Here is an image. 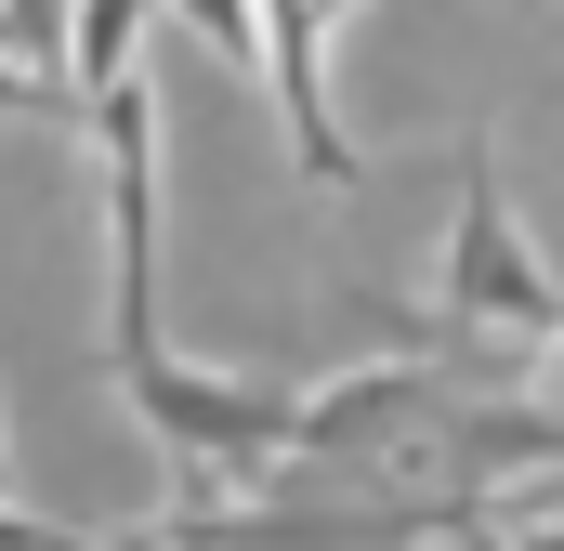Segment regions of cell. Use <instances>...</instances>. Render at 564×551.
I'll return each mask as SVG.
<instances>
[{
    "label": "cell",
    "mask_w": 564,
    "mask_h": 551,
    "mask_svg": "<svg viewBox=\"0 0 564 551\" xmlns=\"http://www.w3.org/2000/svg\"><path fill=\"white\" fill-rule=\"evenodd\" d=\"M0 119H53V132H93V106H79V93H53V79H26L13 53H0Z\"/></svg>",
    "instance_id": "obj_8"
},
{
    "label": "cell",
    "mask_w": 564,
    "mask_h": 551,
    "mask_svg": "<svg viewBox=\"0 0 564 551\" xmlns=\"http://www.w3.org/2000/svg\"><path fill=\"white\" fill-rule=\"evenodd\" d=\"M106 551H197L184 526H132V539H106Z\"/></svg>",
    "instance_id": "obj_12"
},
{
    "label": "cell",
    "mask_w": 564,
    "mask_h": 551,
    "mask_svg": "<svg viewBox=\"0 0 564 551\" xmlns=\"http://www.w3.org/2000/svg\"><path fill=\"white\" fill-rule=\"evenodd\" d=\"M315 13H328V26H341V13H355V0H315Z\"/></svg>",
    "instance_id": "obj_13"
},
{
    "label": "cell",
    "mask_w": 564,
    "mask_h": 551,
    "mask_svg": "<svg viewBox=\"0 0 564 551\" xmlns=\"http://www.w3.org/2000/svg\"><path fill=\"white\" fill-rule=\"evenodd\" d=\"M499 551H564V512H539V526H512Z\"/></svg>",
    "instance_id": "obj_11"
},
{
    "label": "cell",
    "mask_w": 564,
    "mask_h": 551,
    "mask_svg": "<svg viewBox=\"0 0 564 551\" xmlns=\"http://www.w3.org/2000/svg\"><path fill=\"white\" fill-rule=\"evenodd\" d=\"M119 395H132V420L184 460V473H197V486H210V499H237L250 473H276V460H289V395L224 381V368H184L171 342L119 368Z\"/></svg>",
    "instance_id": "obj_3"
},
{
    "label": "cell",
    "mask_w": 564,
    "mask_h": 551,
    "mask_svg": "<svg viewBox=\"0 0 564 551\" xmlns=\"http://www.w3.org/2000/svg\"><path fill=\"white\" fill-rule=\"evenodd\" d=\"M433 302H446V328H473V342H512V355H539V342L564 328V289H552V263L525 250V224H512V184H499V158H486V144L459 158V224H446Z\"/></svg>",
    "instance_id": "obj_1"
},
{
    "label": "cell",
    "mask_w": 564,
    "mask_h": 551,
    "mask_svg": "<svg viewBox=\"0 0 564 551\" xmlns=\"http://www.w3.org/2000/svg\"><path fill=\"white\" fill-rule=\"evenodd\" d=\"M66 13H79V0H0V53H13L26 79H53V93H66Z\"/></svg>",
    "instance_id": "obj_6"
},
{
    "label": "cell",
    "mask_w": 564,
    "mask_h": 551,
    "mask_svg": "<svg viewBox=\"0 0 564 551\" xmlns=\"http://www.w3.org/2000/svg\"><path fill=\"white\" fill-rule=\"evenodd\" d=\"M171 13H184V26H197L224 66H263V26H250V0H171Z\"/></svg>",
    "instance_id": "obj_7"
},
{
    "label": "cell",
    "mask_w": 564,
    "mask_h": 551,
    "mask_svg": "<svg viewBox=\"0 0 564 551\" xmlns=\"http://www.w3.org/2000/svg\"><path fill=\"white\" fill-rule=\"evenodd\" d=\"M93 158H106V355L132 368L158 355V79H119V93H93Z\"/></svg>",
    "instance_id": "obj_2"
},
{
    "label": "cell",
    "mask_w": 564,
    "mask_h": 551,
    "mask_svg": "<svg viewBox=\"0 0 564 551\" xmlns=\"http://www.w3.org/2000/svg\"><path fill=\"white\" fill-rule=\"evenodd\" d=\"M0 551H93V539L53 526V512H13V499H0Z\"/></svg>",
    "instance_id": "obj_9"
},
{
    "label": "cell",
    "mask_w": 564,
    "mask_h": 551,
    "mask_svg": "<svg viewBox=\"0 0 564 551\" xmlns=\"http://www.w3.org/2000/svg\"><path fill=\"white\" fill-rule=\"evenodd\" d=\"M433 408V368L421 355H368V368H341L328 395H289V460H381V446H408Z\"/></svg>",
    "instance_id": "obj_4"
},
{
    "label": "cell",
    "mask_w": 564,
    "mask_h": 551,
    "mask_svg": "<svg viewBox=\"0 0 564 551\" xmlns=\"http://www.w3.org/2000/svg\"><path fill=\"white\" fill-rule=\"evenodd\" d=\"M0 473H13V460H0Z\"/></svg>",
    "instance_id": "obj_14"
},
{
    "label": "cell",
    "mask_w": 564,
    "mask_h": 551,
    "mask_svg": "<svg viewBox=\"0 0 564 551\" xmlns=\"http://www.w3.org/2000/svg\"><path fill=\"white\" fill-rule=\"evenodd\" d=\"M144 13H158V0H79V13H66V93H79V106L119 93L144 66Z\"/></svg>",
    "instance_id": "obj_5"
},
{
    "label": "cell",
    "mask_w": 564,
    "mask_h": 551,
    "mask_svg": "<svg viewBox=\"0 0 564 551\" xmlns=\"http://www.w3.org/2000/svg\"><path fill=\"white\" fill-rule=\"evenodd\" d=\"M525 408H564V328L539 342V395H525Z\"/></svg>",
    "instance_id": "obj_10"
}]
</instances>
